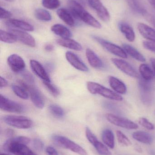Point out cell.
<instances>
[{"mask_svg": "<svg viewBox=\"0 0 155 155\" xmlns=\"http://www.w3.org/2000/svg\"><path fill=\"white\" fill-rule=\"evenodd\" d=\"M30 139L23 136L11 137L3 145V149L15 155H37L26 146Z\"/></svg>", "mask_w": 155, "mask_h": 155, "instance_id": "cell-1", "label": "cell"}, {"mask_svg": "<svg viewBox=\"0 0 155 155\" xmlns=\"http://www.w3.org/2000/svg\"><path fill=\"white\" fill-rule=\"evenodd\" d=\"M67 5L75 18L81 20L86 24L97 29L102 27L101 24L84 9L80 3L75 0H68Z\"/></svg>", "mask_w": 155, "mask_h": 155, "instance_id": "cell-2", "label": "cell"}, {"mask_svg": "<svg viewBox=\"0 0 155 155\" xmlns=\"http://www.w3.org/2000/svg\"><path fill=\"white\" fill-rule=\"evenodd\" d=\"M86 86L88 91L93 94H99L106 98L115 101H121L123 98L121 96L96 82H87Z\"/></svg>", "mask_w": 155, "mask_h": 155, "instance_id": "cell-3", "label": "cell"}, {"mask_svg": "<svg viewBox=\"0 0 155 155\" xmlns=\"http://www.w3.org/2000/svg\"><path fill=\"white\" fill-rule=\"evenodd\" d=\"M52 139L54 143L60 147L71 150L80 155H87L86 151L84 148L67 137L55 135Z\"/></svg>", "mask_w": 155, "mask_h": 155, "instance_id": "cell-4", "label": "cell"}, {"mask_svg": "<svg viewBox=\"0 0 155 155\" xmlns=\"http://www.w3.org/2000/svg\"><path fill=\"white\" fill-rule=\"evenodd\" d=\"M3 121L8 125L18 129H28L33 124L30 118L22 116H6L3 117Z\"/></svg>", "mask_w": 155, "mask_h": 155, "instance_id": "cell-5", "label": "cell"}, {"mask_svg": "<svg viewBox=\"0 0 155 155\" xmlns=\"http://www.w3.org/2000/svg\"><path fill=\"white\" fill-rule=\"evenodd\" d=\"M19 84L29 92L32 102L35 106L39 109H42L44 107L45 102L43 97L40 92L35 87L30 85L26 82L22 80L18 81Z\"/></svg>", "mask_w": 155, "mask_h": 155, "instance_id": "cell-6", "label": "cell"}, {"mask_svg": "<svg viewBox=\"0 0 155 155\" xmlns=\"http://www.w3.org/2000/svg\"><path fill=\"white\" fill-rule=\"evenodd\" d=\"M93 38L99 43L107 51L123 59H126L127 55L124 49L98 36H93Z\"/></svg>", "mask_w": 155, "mask_h": 155, "instance_id": "cell-7", "label": "cell"}, {"mask_svg": "<svg viewBox=\"0 0 155 155\" xmlns=\"http://www.w3.org/2000/svg\"><path fill=\"white\" fill-rule=\"evenodd\" d=\"M106 117L107 121L111 124L119 127L130 130L136 129L138 128V126L136 124L123 117L110 114H106Z\"/></svg>", "mask_w": 155, "mask_h": 155, "instance_id": "cell-8", "label": "cell"}, {"mask_svg": "<svg viewBox=\"0 0 155 155\" xmlns=\"http://www.w3.org/2000/svg\"><path fill=\"white\" fill-rule=\"evenodd\" d=\"M0 108L3 111L10 113H21L24 110L21 104L11 100L2 94L0 96Z\"/></svg>", "mask_w": 155, "mask_h": 155, "instance_id": "cell-9", "label": "cell"}, {"mask_svg": "<svg viewBox=\"0 0 155 155\" xmlns=\"http://www.w3.org/2000/svg\"><path fill=\"white\" fill-rule=\"evenodd\" d=\"M111 61L119 70L126 75L134 78H139L137 71L130 64L126 61L116 58H113L111 59Z\"/></svg>", "mask_w": 155, "mask_h": 155, "instance_id": "cell-10", "label": "cell"}, {"mask_svg": "<svg viewBox=\"0 0 155 155\" xmlns=\"http://www.w3.org/2000/svg\"><path fill=\"white\" fill-rule=\"evenodd\" d=\"M91 7L96 12L99 18L105 22L110 21V15L108 10L100 0H87Z\"/></svg>", "mask_w": 155, "mask_h": 155, "instance_id": "cell-11", "label": "cell"}, {"mask_svg": "<svg viewBox=\"0 0 155 155\" xmlns=\"http://www.w3.org/2000/svg\"><path fill=\"white\" fill-rule=\"evenodd\" d=\"M7 62L11 70L15 73H22L25 67L23 59L16 54L10 55L7 59Z\"/></svg>", "mask_w": 155, "mask_h": 155, "instance_id": "cell-12", "label": "cell"}, {"mask_svg": "<svg viewBox=\"0 0 155 155\" xmlns=\"http://www.w3.org/2000/svg\"><path fill=\"white\" fill-rule=\"evenodd\" d=\"M10 32L16 36L18 41L25 45L31 47H35L36 45L35 40L28 33L15 29H10Z\"/></svg>", "mask_w": 155, "mask_h": 155, "instance_id": "cell-13", "label": "cell"}, {"mask_svg": "<svg viewBox=\"0 0 155 155\" xmlns=\"http://www.w3.org/2000/svg\"><path fill=\"white\" fill-rule=\"evenodd\" d=\"M66 58L67 61L76 70L83 72H87L89 70L86 65L73 53L67 51L66 53Z\"/></svg>", "mask_w": 155, "mask_h": 155, "instance_id": "cell-14", "label": "cell"}, {"mask_svg": "<svg viewBox=\"0 0 155 155\" xmlns=\"http://www.w3.org/2000/svg\"><path fill=\"white\" fill-rule=\"evenodd\" d=\"M30 64L32 71L38 77L42 79L43 81L51 82L46 70L39 62L35 60H32L30 61Z\"/></svg>", "mask_w": 155, "mask_h": 155, "instance_id": "cell-15", "label": "cell"}, {"mask_svg": "<svg viewBox=\"0 0 155 155\" xmlns=\"http://www.w3.org/2000/svg\"><path fill=\"white\" fill-rule=\"evenodd\" d=\"M86 55L90 65L93 68L101 69L103 67V63L96 54L91 49L87 48L86 50Z\"/></svg>", "mask_w": 155, "mask_h": 155, "instance_id": "cell-16", "label": "cell"}, {"mask_svg": "<svg viewBox=\"0 0 155 155\" xmlns=\"http://www.w3.org/2000/svg\"><path fill=\"white\" fill-rule=\"evenodd\" d=\"M137 28L141 35L147 40L155 41V30L150 26L142 23L137 25Z\"/></svg>", "mask_w": 155, "mask_h": 155, "instance_id": "cell-17", "label": "cell"}, {"mask_svg": "<svg viewBox=\"0 0 155 155\" xmlns=\"http://www.w3.org/2000/svg\"><path fill=\"white\" fill-rule=\"evenodd\" d=\"M57 14L59 18L67 25L70 26L75 25V18L70 11L64 8H60L57 11Z\"/></svg>", "mask_w": 155, "mask_h": 155, "instance_id": "cell-18", "label": "cell"}, {"mask_svg": "<svg viewBox=\"0 0 155 155\" xmlns=\"http://www.w3.org/2000/svg\"><path fill=\"white\" fill-rule=\"evenodd\" d=\"M56 42L60 46L68 49H72L76 51H81L83 50V47L80 43L70 38L66 39H59L56 41Z\"/></svg>", "mask_w": 155, "mask_h": 155, "instance_id": "cell-19", "label": "cell"}, {"mask_svg": "<svg viewBox=\"0 0 155 155\" xmlns=\"http://www.w3.org/2000/svg\"><path fill=\"white\" fill-rule=\"evenodd\" d=\"M109 83L111 87L116 93L125 94L126 92V86L123 82L113 76H109Z\"/></svg>", "mask_w": 155, "mask_h": 155, "instance_id": "cell-20", "label": "cell"}, {"mask_svg": "<svg viewBox=\"0 0 155 155\" xmlns=\"http://www.w3.org/2000/svg\"><path fill=\"white\" fill-rule=\"evenodd\" d=\"M52 31L58 36L63 39L70 38L72 36V33L71 31L64 25H54L51 27Z\"/></svg>", "mask_w": 155, "mask_h": 155, "instance_id": "cell-21", "label": "cell"}, {"mask_svg": "<svg viewBox=\"0 0 155 155\" xmlns=\"http://www.w3.org/2000/svg\"><path fill=\"white\" fill-rule=\"evenodd\" d=\"M8 24L13 27L27 31H33L34 30L32 25L27 22L18 19H10L8 21Z\"/></svg>", "mask_w": 155, "mask_h": 155, "instance_id": "cell-22", "label": "cell"}, {"mask_svg": "<svg viewBox=\"0 0 155 155\" xmlns=\"http://www.w3.org/2000/svg\"><path fill=\"white\" fill-rule=\"evenodd\" d=\"M120 31L124 35L126 39L130 42H133L135 39V34L133 28L126 22H120L119 24Z\"/></svg>", "mask_w": 155, "mask_h": 155, "instance_id": "cell-23", "label": "cell"}, {"mask_svg": "<svg viewBox=\"0 0 155 155\" xmlns=\"http://www.w3.org/2000/svg\"><path fill=\"white\" fill-rule=\"evenodd\" d=\"M133 137L135 140L146 144H151L153 142L152 135L143 131H136L133 133Z\"/></svg>", "mask_w": 155, "mask_h": 155, "instance_id": "cell-24", "label": "cell"}, {"mask_svg": "<svg viewBox=\"0 0 155 155\" xmlns=\"http://www.w3.org/2000/svg\"><path fill=\"white\" fill-rule=\"evenodd\" d=\"M123 46L124 50L125 51L126 54H128L131 57L136 61L142 62H144L146 61V59L144 56L133 46L126 44L123 45Z\"/></svg>", "mask_w": 155, "mask_h": 155, "instance_id": "cell-25", "label": "cell"}, {"mask_svg": "<svg viewBox=\"0 0 155 155\" xmlns=\"http://www.w3.org/2000/svg\"><path fill=\"white\" fill-rule=\"evenodd\" d=\"M102 138L105 144L113 149L115 147V137L113 133L109 129H105L102 134Z\"/></svg>", "mask_w": 155, "mask_h": 155, "instance_id": "cell-26", "label": "cell"}, {"mask_svg": "<svg viewBox=\"0 0 155 155\" xmlns=\"http://www.w3.org/2000/svg\"><path fill=\"white\" fill-rule=\"evenodd\" d=\"M139 70L142 78L145 80L151 81L153 79L154 73L149 65L143 64L140 65Z\"/></svg>", "mask_w": 155, "mask_h": 155, "instance_id": "cell-27", "label": "cell"}, {"mask_svg": "<svg viewBox=\"0 0 155 155\" xmlns=\"http://www.w3.org/2000/svg\"><path fill=\"white\" fill-rule=\"evenodd\" d=\"M35 16L38 20L43 21H49L52 20V15L48 11L42 9L38 8L35 11Z\"/></svg>", "mask_w": 155, "mask_h": 155, "instance_id": "cell-28", "label": "cell"}, {"mask_svg": "<svg viewBox=\"0 0 155 155\" xmlns=\"http://www.w3.org/2000/svg\"><path fill=\"white\" fill-rule=\"evenodd\" d=\"M126 1L130 8L134 12L144 15H147L146 10L140 5L137 0H126Z\"/></svg>", "mask_w": 155, "mask_h": 155, "instance_id": "cell-29", "label": "cell"}, {"mask_svg": "<svg viewBox=\"0 0 155 155\" xmlns=\"http://www.w3.org/2000/svg\"><path fill=\"white\" fill-rule=\"evenodd\" d=\"M0 39L2 42L8 44L14 43L18 40L13 34L2 30H0Z\"/></svg>", "mask_w": 155, "mask_h": 155, "instance_id": "cell-30", "label": "cell"}, {"mask_svg": "<svg viewBox=\"0 0 155 155\" xmlns=\"http://www.w3.org/2000/svg\"><path fill=\"white\" fill-rule=\"evenodd\" d=\"M141 98L143 103L147 106H150L153 101V91L140 90Z\"/></svg>", "mask_w": 155, "mask_h": 155, "instance_id": "cell-31", "label": "cell"}, {"mask_svg": "<svg viewBox=\"0 0 155 155\" xmlns=\"http://www.w3.org/2000/svg\"><path fill=\"white\" fill-rule=\"evenodd\" d=\"M12 88L14 93L20 98L25 100L29 98L28 92L21 86L13 84L12 86Z\"/></svg>", "mask_w": 155, "mask_h": 155, "instance_id": "cell-32", "label": "cell"}, {"mask_svg": "<svg viewBox=\"0 0 155 155\" xmlns=\"http://www.w3.org/2000/svg\"><path fill=\"white\" fill-rule=\"evenodd\" d=\"M116 135L118 142L121 145L124 147L132 145V142L123 132L117 130L116 131Z\"/></svg>", "mask_w": 155, "mask_h": 155, "instance_id": "cell-33", "label": "cell"}, {"mask_svg": "<svg viewBox=\"0 0 155 155\" xmlns=\"http://www.w3.org/2000/svg\"><path fill=\"white\" fill-rule=\"evenodd\" d=\"M93 146L100 155H112V153L108 148L98 140Z\"/></svg>", "mask_w": 155, "mask_h": 155, "instance_id": "cell-34", "label": "cell"}, {"mask_svg": "<svg viewBox=\"0 0 155 155\" xmlns=\"http://www.w3.org/2000/svg\"><path fill=\"white\" fill-rule=\"evenodd\" d=\"M49 109L52 114L57 117H62L64 115L63 109L56 104H51L49 106Z\"/></svg>", "mask_w": 155, "mask_h": 155, "instance_id": "cell-35", "label": "cell"}, {"mask_svg": "<svg viewBox=\"0 0 155 155\" xmlns=\"http://www.w3.org/2000/svg\"><path fill=\"white\" fill-rule=\"evenodd\" d=\"M42 4L47 9L53 10L58 8L61 3L59 0H42Z\"/></svg>", "mask_w": 155, "mask_h": 155, "instance_id": "cell-36", "label": "cell"}, {"mask_svg": "<svg viewBox=\"0 0 155 155\" xmlns=\"http://www.w3.org/2000/svg\"><path fill=\"white\" fill-rule=\"evenodd\" d=\"M43 84L44 85L45 87L48 89V91L54 96L56 97L59 95V94H60L59 90L55 86L52 84L51 82L43 81Z\"/></svg>", "mask_w": 155, "mask_h": 155, "instance_id": "cell-37", "label": "cell"}, {"mask_svg": "<svg viewBox=\"0 0 155 155\" xmlns=\"http://www.w3.org/2000/svg\"><path fill=\"white\" fill-rule=\"evenodd\" d=\"M138 123L142 126L146 128L147 130H153L154 129V126L153 124L145 117L139 118Z\"/></svg>", "mask_w": 155, "mask_h": 155, "instance_id": "cell-38", "label": "cell"}, {"mask_svg": "<svg viewBox=\"0 0 155 155\" xmlns=\"http://www.w3.org/2000/svg\"><path fill=\"white\" fill-rule=\"evenodd\" d=\"M86 135L87 140L92 144H93V145L96 142L98 141V139L96 138V136L93 134V132L89 127H86Z\"/></svg>", "mask_w": 155, "mask_h": 155, "instance_id": "cell-39", "label": "cell"}, {"mask_svg": "<svg viewBox=\"0 0 155 155\" xmlns=\"http://www.w3.org/2000/svg\"><path fill=\"white\" fill-rule=\"evenodd\" d=\"M33 145L35 149L38 151H42L44 147L42 141L38 138L34 139L33 141Z\"/></svg>", "mask_w": 155, "mask_h": 155, "instance_id": "cell-40", "label": "cell"}, {"mask_svg": "<svg viewBox=\"0 0 155 155\" xmlns=\"http://www.w3.org/2000/svg\"><path fill=\"white\" fill-rule=\"evenodd\" d=\"M143 46L147 50L155 53V41H144L143 42Z\"/></svg>", "mask_w": 155, "mask_h": 155, "instance_id": "cell-41", "label": "cell"}, {"mask_svg": "<svg viewBox=\"0 0 155 155\" xmlns=\"http://www.w3.org/2000/svg\"><path fill=\"white\" fill-rule=\"evenodd\" d=\"M22 75L23 78H24L25 81L26 82H28V83L30 84H34L35 80L34 78L33 77L32 75L27 71L22 72Z\"/></svg>", "mask_w": 155, "mask_h": 155, "instance_id": "cell-42", "label": "cell"}, {"mask_svg": "<svg viewBox=\"0 0 155 155\" xmlns=\"http://www.w3.org/2000/svg\"><path fill=\"white\" fill-rule=\"evenodd\" d=\"M12 16L11 12L5 10L4 8L1 7L0 8V18L1 19H7Z\"/></svg>", "mask_w": 155, "mask_h": 155, "instance_id": "cell-43", "label": "cell"}, {"mask_svg": "<svg viewBox=\"0 0 155 155\" xmlns=\"http://www.w3.org/2000/svg\"><path fill=\"white\" fill-rule=\"evenodd\" d=\"M45 151L48 155H58L56 150L52 147L49 146L46 147Z\"/></svg>", "mask_w": 155, "mask_h": 155, "instance_id": "cell-44", "label": "cell"}, {"mask_svg": "<svg viewBox=\"0 0 155 155\" xmlns=\"http://www.w3.org/2000/svg\"><path fill=\"white\" fill-rule=\"evenodd\" d=\"M104 107L106 109H110V110H116L115 106L113 104L111 103H108V102H105L104 104Z\"/></svg>", "mask_w": 155, "mask_h": 155, "instance_id": "cell-45", "label": "cell"}, {"mask_svg": "<svg viewBox=\"0 0 155 155\" xmlns=\"http://www.w3.org/2000/svg\"><path fill=\"white\" fill-rule=\"evenodd\" d=\"M8 82L4 77H1V88L6 87L8 85Z\"/></svg>", "mask_w": 155, "mask_h": 155, "instance_id": "cell-46", "label": "cell"}, {"mask_svg": "<svg viewBox=\"0 0 155 155\" xmlns=\"http://www.w3.org/2000/svg\"><path fill=\"white\" fill-rule=\"evenodd\" d=\"M45 50L47 52H52L54 49V47L53 45L51 44H47L45 46Z\"/></svg>", "mask_w": 155, "mask_h": 155, "instance_id": "cell-47", "label": "cell"}, {"mask_svg": "<svg viewBox=\"0 0 155 155\" xmlns=\"http://www.w3.org/2000/svg\"><path fill=\"white\" fill-rule=\"evenodd\" d=\"M45 68L48 71L51 72L53 70L54 66L53 64L51 63H48L45 65Z\"/></svg>", "mask_w": 155, "mask_h": 155, "instance_id": "cell-48", "label": "cell"}, {"mask_svg": "<svg viewBox=\"0 0 155 155\" xmlns=\"http://www.w3.org/2000/svg\"><path fill=\"white\" fill-rule=\"evenodd\" d=\"M14 134V132L12 129H8L5 131V134L9 137H12L13 135Z\"/></svg>", "mask_w": 155, "mask_h": 155, "instance_id": "cell-49", "label": "cell"}, {"mask_svg": "<svg viewBox=\"0 0 155 155\" xmlns=\"http://www.w3.org/2000/svg\"><path fill=\"white\" fill-rule=\"evenodd\" d=\"M134 149L135 151L137 152V153H142V152H143L142 148H141L140 146H136L135 147Z\"/></svg>", "mask_w": 155, "mask_h": 155, "instance_id": "cell-50", "label": "cell"}, {"mask_svg": "<svg viewBox=\"0 0 155 155\" xmlns=\"http://www.w3.org/2000/svg\"><path fill=\"white\" fill-rule=\"evenodd\" d=\"M151 63H152V66L155 74V58H152L151 59Z\"/></svg>", "mask_w": 155, "mask_h": 155, "instance_id": "cell-51", "label": "cell"}, {"mask_svg": "<svg viewBox=\"0 0 155 155\" xmlns=\"http://www.w3.org/2000/svg\"><path fill=\"white\" fill-rule=\"evenodd\" d=\"M147 1H148L151 5L155 9V0H147Z\"/></svg>", "mask_w": 155, "mask_h": 155, "instance_id": "cell-52", "label": "cell"}, {"mask_svg": "<svg viewBox=\"0 0 155 155\" xmlns=\"http://www.w3.org/2000/svg\"><path fill=\"white\" fill-rule=\"evenodd\" d=\"M151 19V21L152 22V24L155 27V16H153V17L150 18Z\"/></svg>", "mask_w": 155, "mask_h": 155, "instance_id": "cell-53", "label": "cell"}, {"mask_svg": "<svg viewBox=\"0 0 155 155\" xmlns=\"http://www.w3.org/2000/svg\"><path fill=\"white\" fill-rule=\"evenodd\" d=\"M0 155H10L6 153H1Z\"/></svg>", "mask_w": 155, "mask_h": 155, "instance_id": "cell-54", "label": "cell"}, {"mask_svg": "<svg viewBox=\"0 0 155 155\" xmlns=\"http://www.w3.org/2000/svg\"><path fill=\"white\" fill-rule=\"evenodd\" d=\"M6 1H8V2H12L14 1V0H5Z\"/></svg>", "mask_w": 155, "mask_h": 155, "instance_id": "cell-55", "label": "cell"}, {"mask_svg": "<svg viewBox=\"0 0 155 155\" xmlns=\"http://www.w3.org/2000/svg\"></svg>", "mask_w": 155, "mask_h": 155, "instance_id": "cell-56", "label": "cell"}]
</instances>
